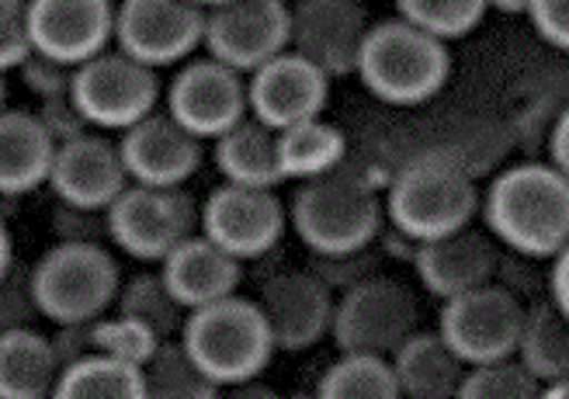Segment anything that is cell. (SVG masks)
<instances>
[{"mask_svg": "<svg viewBox=\"0 0 569 399\" xmlns=\"http://www.w3.org/2000/svg\"><path fill=\"white\" fill-rule=\"evenodd\" d=\"M482 219L503 250L552 261L569 243V178L549 157L507 163L482 191Z\"/></svg>", "mask_w": 569, "mask_h": 399, "instance_id": "obj_1", "label": "cell"}, {"mask_svg": "<svg viewBox=\"0 0 569 399\" xmlns=\"http://www.w3.org/2000/svg\"><path fill=\"white\" fill-rule=\"evenodd\" d=\"M482 212L479 181L455 163L438 142L417 147L386 188V216L420 243L462 230Z\"/></svg>", "mask_w": 569, "mask_h": 399, "instance_id": "obj_2", "label": "cell"}, {"mask_svg": "<svg viewBox=\"0 0 569 399\" xmlns=\"http://www.w3.org/2000/svg\"><path fill=\"white\" fill-rule=\"evenodd\" d=\"M448 77L451 56L445 39L400 14L372 24L358 60V80L372 98L389 108H417L435 101Z\"/></svg>", "mask_w": 569, "mask_h": 399, "instance_id": "obj_3", "label": "cell"}, {"mask_svg": "<svg viewBox=\"0 0 569 399\" xmlns=\"http://www.w3.org/2000/svg\"><path fill=\"white\" fill-rule=\"evenodd\" d=\"M292 230L309 253H340L376 247L386 226V191L358 178L351 167L302 181L292 198Z\"/></svg>", "mask_w": 569, "mask_h": 399, "instance_id": "obj_4", "label": "cell"}, {"mask_svg": "<svg viewBox=\"0 0 569 399\" xmlns=\"http://www.w3.org/2000/svg\"><path fill=\"white\" fill-rule=\"evenodd\" d=\"M181 340L219 386H250L278 351L261 302L243 296L191 309Z\"/></svg>", "mask_w": 569, "mask_h": 399, "instance_id": "obj_5", "label": "cell"}, {"mask_svg": "<svg viewBox=\"0 0 569 399\" xmlns=\"http://www.w3.org/2000/svg\"><path fill=\"white\" fill-rule=\"evenodd\" d=\"M111 243H60L32 265L39 312L49 323H88L119 302L122 268Z\"/></svg>", "mask_w": 569, "mask_h": 399, "instance_id": "obj_6", "label": "cell"}, {"mask_svg": "<svg viewBox=\"0 0 569 399\" xmlns=\"http://www.w3.org/2000/svg\"><path fill=\"white\" fill-rule=\"evenodd\" d=\"M163 83L157 67L111 46L80 63L73 77V101L98 132H126L160 108Z\"/></svg>", "mask_w": 569, "mask_h": 399, "instance_id": "obj_7", "label": "cell"}, {"mask_svg": "<svg viewBox=\"0 0 569 399\" xmlns=\"http://www.w3.org/2000/svg\"><path fill=\"white\" fill-rule=\"evenodd\" d=\"M111 247L147 265H160L174 247L202 230V206L184 188L132 181L108 209Z\"/></svg>", "mask_w": 569, "mask_h": 399, "instance_id": "obj_8", "label": "cell"}, {"mask_svg": "<svg viewBox=\"0 0 569 399\" xmlns=\"http://www.w3.org/2000/svg\"><path fill=\"white\" fill-rule=\"evenodd\" d=\"M420 330V302L410 285L372 275L337 296L333 345L337 351H365L392 358Z\"/></svg>", "mask_w": 569, "mask_h": 399, "instance_id": "obj_9", "label": "cell"}, {"mask_svg": "<svg viewBox=\"0 0 569 399\" xmlns=\"http://www.w3.org/2000/svg\"><path fill=\"white\" fill-rule=\"evenodd\" d=\"M525 312H528L525 299H518L507 285L490 281L441 302L438 330L455 348V355L472 368L482 361L518 355Z\"/></svg>", "mask_w": 569, "mask_h": 399, "instance_id": "obj_10", "label": "cell"}, {"mask_svg": "<svg viewBox=\"0 0 569 399\" xmlns=\"http://www.w3.org/2000/svg\"><path fill=\"white\" fill-rule=\"evenodd\" d=\"M206 18L198 0H119L116 46L157 70L178 67L206 49Z\"/></svg>", "mask_w": 569, "mask_h": 399, "instance_id": "obj_11", "label": "cell"}, {"mask_svg": "<svg viewBox=\"0 0 569 399\" xmlns=\"http://www.w3.org/2000/svg\"><path fill=\"white\" fill-rule=\"evenodd\" d=\"M292 49L289 0H222L206 18V52L240 73L261 70Z\"/></svg>", "mask_w": 569, "mask_h": 399, "instance_id": "obj_12", "label": "cell"}, {"mask_svg": "<svg viewBox=\"0 0 569 399\" xmlns=\"http://www.w3.org/2000/svg\"><path fill=\"white\" fill-rule=\"evenodd\" d=\"M292 216L281 206L274 188L222 181L202 202V233L243 265L271 258Z\"/></svg>", "mask_w": 569, "mask_h": 399, "instance_id": "obj_13", "label": "cell"}, {"mask_svg": "<svg viewBox=\"0 0 569 399\" xmlns=\"http://www.w3.org/2000/svg\"><path fill=\"white\" fill-rule=\"evenodd\" d=\"M167 111L198 139L216 142L250 116V80L216 56L188 60L167 83Z\"/></svg>", "mask_w": 569, "mask_h": 399, "instance_id": "obj_14", "label": "cell"}, {"mask_svg": "<svg viewBox=\"0 0 569 399\" xmlns=\"http://www.w3.org/2000/svg\"><path fill=\"white\" fill-rule=\"evenodd\" d=\"M258 302L271 323L278 351H309L333 333L337 292L309 268H284L261 281Z\"/></svg>", "mask_w": 569, "mask_h": 399, "instance_id": "obj_15", "label": "cell"}, {"mask_svg": "<svg viewBox=\"0 0 569 399\" xmlns=\"http://www.w3.org/2000/svg\"><path fill=\"white\" fill-rule=\"evenodd\" d=\"M368 32H372V21L361 0H302L292 8V49L333 80L358 77Z\"/></svg>", "mask_w": 569, "mask_h": 399, "instance_id": "obj_16", "label": "cell"}, {"mask_svg": "<svg viewBox=\"0 0 569 399\" xmlns=\"http://www.w3.org/2000/svg\"><path fill=\"white\" fill-rule=\"evenodd\" d=\"M250 116L271 129H289L309 119H320L330 101V73L320 70L302 52L284 49L250 77Z\"/></svg>", "mask_w": 569, "mask_h": 399, "instance_id": "obj_17", "label": "cell"}, {"mask_svg": "<svg viewBox=\"0 0 569 399\" xmlns=\"http://www.w3.org/2000/svg\"><path fill=\"white\" fill-rule=\"evenodd\" d=\"M129 184L132 178L119 139L91 129L70 142H60V153H56V167L49 178V188L60 202L108 212Z\"/></svg>", "mask_w": 569, "mask_h": 399, "instance_id": "obj_18", "label": "cell"}, {"mask_svg": "<svg viewBox=\"0 0 569 399\" xmlns=\"http://www.w3.org/2000/svg\"><path fill=\"white\" fill-rule=\"evenodd\" d=\"M202 142L206 139H198L167 108H157L153 116H147L119 136L129 178L160 188H184L198 174V167H202Z\"/></svg>", "mask_w": 569, "mask_h": 399, "instance_id": "obj_19", "label": "cell"}, {"mask_svg": "<svg viewBox=\"0 0 569 399\" xmlns=\"http://www.w3.org/2000/svg\"><path fill=\"white\" fill-rule=\"evenodd\" d=\"M413 271L427 296L441 302L472 292L479 285L497 281L500 271V240L493 233H482L476 226L441 233L435 240H423L417 250Z\"/></svg>", "mask_w": 569, "mask_h": 399, "instance_id": "obj_20", "label": "cell"}, {"mask_svg": "<svg viewBox=\"0 0 569 399\" xmlns=\"http://www.w3.org/2000/svg\"><path fill=\"white\" fill-rule=\"evenodd\" d=\"M116 14L111 0H32L36 49L70 67L88 63L116 46Z\"/></svg>", "mask_w": 569, "mask_h": 399, "instance_id": "obj_21", "label": "cell"}, {"mask_svg": "<svg viewBox=\"0 0 569 399\" xmlns=\"http://www.w3.org/2000/svg\"><path fill=\"white\" fill-rule=\"evenodd\" d=\"M160 275L167 278L170 292H174L181 306L191 312L209 302H219L226 296H237L240 278H243V261L198 230L160 261Z\"/></svg>", "mask_w": 569, "mask_h": 399, "instance_id": "obj_22", "label": "cell"}, {"mask_svg": "<svg viewBox=\"0 0 569 399\" xmlns=\"http://www.w3.org/2000/svg\"><path fill=\"white\" fill-rule=\"evenodd\" d=\"M60 139H56L39 111L8 108L0 116V191L4 198H24L49 184Z\"/></svg>", "mask_w": 569, "mask_h": 399, "instance_id": "obj_23", "label": "cell"}, {"mask_svg": "<svg viewBox=\"0 0 569 399\" xmlns=\"http://www.w3.org/2000/svg\"><path fill=\"white\" fill-rule=\"evenodd\" d=\"M216 170L222 181L247 184V188H281V150H278V129L261 122L258 116H247L230 132L216 139L212 150Z\"/></svg>", "mask_w": 569, "mask_h": 399, "instance_id": "obj_24", "label": "cell"}, {"mask_svg": "<svg viewBox=\"0 0 569 399\" xmlns=\"http://www.w3.org/2000/svg\"><path fill=\"white\" fill-rule=\"evenodd\" d=\"M396 379L407 399H451L462 392L469 365L455 355L441 330H417L392 355Z\"/></svg>", "mask_w": 569, "mask_h": 399, "instance_id": "obj_25", "label": "cell"}, {"mask_svg": "<svg viewBox=\"0 0 569 399\" xmlns=\"http://www.w3.org/2000/svg\"><path fill=\"white\" fill-rule=\"evenodd\" d=\"M63 361L52 337L36 327H18L0 333V396L4 399H42L56 396Z\"/></svg>", "mask_w": 569, "mask_h": 399, "instance_id": "obj_26", "label": "cell"}, {"mask_svg": "<svg viewBox=\"0 0 569 399\" xmlns=\"http://www.w3.org/2000/svg\"><path fill=\"white\" fill-rule=\"evenodd\" d=\"M438 147L466 167L476 181L493 178L497 170L507 167L510 153L518 150V136H515V119L503 116H490V111H476V116H462L455 119L438 139Z\"/></svg>", "mask_w": 569, "mask_h": 399, "instance_id": "obj_27", "label": "cell"}, {"mask_svg": "<svg viewBox=\"0 0 569 399\" xmlns=\"http://www.w3.org/2000/svg\"><path fill=\"white\" fill-rule=\"evenodd\" d=\"M56 396L60 399H147L150 396L147 365L94 351L63 368Z\"/></svg>", "mask_w": 569, "mask_h": 399, "instance_id": "obj_28", "label": "cell"}, {"mask_svg": "<svg viewBox=\"0 0 569 399\" xmlns=\"http://www.w3.org/2000/svg\"><path fill=\"white\" fill-rule=\"evenodd\" d=\"M518 358L546 386L569 376V317L552 296H538L528 302Z\"/></svg>", "mask_w": 569, "mask_h": 399, "instance_id": "obj_29", "label": "cell"}, {"mask_svg": "<svg viewBox=\"0 0 569 399\" xmlns=\"http://www.w3.org/2000/svg\"><path fill=\"white\" fill-rule=\"evenodd\" d=\"M348 136L337 126L320 119H309L299 126H289L278 132V150H281V170L284 181H312L327 174V170L340 167L348 157Z\"/></svg>", "mask_w": 569, "mask_h": 399, "instance_id": "obj_30", "label": "cell"}, {"mask_svg": "<svg viewBox=\"0 0 569 399\" xmlns=\"http://www.w3.org/2000/svg\"><path fill=\"white\" fill-rule=\"evenodd\" d=\"M317 396L323 399H400V379L396 365L386 355L365 351H340L337 361L327 365V372L317 382Z\"/></svg>", "mask_w": 569, "mask_h": 399, "instance_id": "obj_31", "label": "cell"}, {"mask_svg": "<svg viewBox=\"0 0 569 399\" xmlns=\"http://www.w3.org/2000/svg\"><path fill=\"white\" fill-rule=\"evenodd\" d=\"M147 389L153 399H216L222 386L191 358L184 340H163L147 361Z\"/></svg>", "mask_w": 569, "mask_h": 399, "instance_id": "obj_32", "label": "cell"}, {"mask_svg": "<svg viewBox=\"0 0 569 399\" xmlns=\"http://www.w3.org/2000/svg\"><path fill=\"white\" fill-rule=\"evenodd\" d=\"M119 312H129V317L150 323L163 340H174L184 330L188 320V309L181 306V299L170 292V285L160 271H147V275H136L122 285Z\"/></svg>", "mask_w": 569, "mask_h": 399, "instance_id": "obj_33", "label": "cell"}, {"mask_svg": "<svg viewBox=\"0 0 569 399\" xmlns=\"http://www.w3.org/2000/svg\"><path fill=\"white\" fill-rule=\"evenodd\" d=\"M487 11H490L487 0H396V14L445 42L466 39L469 32H476Z\"/></svg>", "mask_w": 569, "mask_h": 399, "instance_id": "obj_34", "label": "cell"}, {"mask_svg": "<svg viewBox=\"0 0 569 399\" xmlns=\"http://www.w3.org/2000/svg\"><path fill=\"white\" fill-rule=\"evenodd\" d=\"M546 392V382L518 358H497L472 365L462 382V399H535Z\"/></svg>", "mask_w": 569, "mask_h": 399, "instance_id": "obj_35", "label": "cell"}, {"mask_svg": "<svg viewBox=\"0 0 569 399\" xmlns=\"http://www.w3.org/2000/svg\"><path fill=\"white\" fill-rule=\"evenodd\" d=\"M91 327H94V351L119 355L136 365H147L157 355V348L163 345V337L150 323H142L119 309L111 312V317L104 312V317H98Z\"/></svg>", "mask_w": 569, "mask_h": 399, "instance_id": "obj_36", "label": "cell"}, {"mask_svg": "<svg viewBox=\"0 0 569 399\" xmlns=\"http://www.w3.org/2000/svg\"><path fill=\"white\" fill-rule=\"evenodd\" d=\"M309 271H317L330 289L340 296L361 285L365 278L379 275V250L361 247V250H340V253H309Z\"/></svg>", "mask_w": 569, "mask_h": 399, "instance_id": "obj_37", "label": "cell"}, {"mask_svg": "<svg viewBox=\"0 0 569 399\" xmlns=\"http://www.w3.org/2000/svg\"><path fill=\"white\" fill-rule=\"evenodd\" d=\"M39 317L42 312L32 285V268H18V261L11 268H0V323H4V330L36 327Z\"/></svg>", "mask_w": 569, "mask_h": 399, "instance_id": "obj_38", "label": "cell"}, {"mask_svg": "<svg viewBox=\"0 0 569 399\" xmlns=\"http://www.w3.org/2000/svg\"><path fill=\"white\" fill-rule=\"evenodd\" d=\"M32 52V0H0V67L14 73Z\"/></svg>", "mask_w": 569, "mask_h": 399, "instance_id": "obj_39", "label": "cell"}, {"mask_svg": "<svg viewBox=\"0 0 569 399\" xmlns=\"http://www.w3.org/2000/svg\"><path fill=\"white\" fill-rule=\"evenodd\" d=\"M52 222V237L60 243H111L108 230V212L88 209V206H73L56 198V209L49 216Z\"/></svg>", "mask_w": 569, "mask_h": 399, "instance_id": "obj_40", "label": "cell"}, {"mask_svg": "<svg viewBox=\"0 0 569 399\" xmlns=\"http://www.w3.org/2000/svg\"><path fill=\"white\" fill-rule=\"evenodd\" d=\"M24 83V91H32L39 101L46 98H56V94H73V77H77V67L56 60V56H46V52H32L28 60L14 70Z\"/></svg>", "mask_w": 569, "mask_h": 399, "instance_id": "obj_41", "label": "cell"}, {"mask_svg": "<svg viewBox=\"0 0 569 399\" xmlns=\"http://www.w3.org/2000/svg\"><path fill=\"white\" fill-rule=\"evenodd\" d=\"M562 104L549 98H535L528 108H521L515 116V136H518V150L525 157H549V139L556 129Z\"/></svg>", "mask_w": 569, "mask_h": 399, "instance_id": "obj_42", "label": "cell"}, {"mask_svg": "<svg viewBox=\"0 0 569 399\" xmlns=\"http://www.w3.org/2000/svg\"><path fill=\"white\" fill-rule=\"evenodd\" d=\"M528 21L549 49L569 56V0H531Z\"/></svg>", "mask_w": 569, "mask_h": 399, "instance_id": "obj_43", "label": "cell"}, {"mask_svg": "<svg viewBox=\"0 0 569 399\" xmlns=\"http://www.w3.org/2000/svg\"><path fill=\"white\" fill-rule=\"evenodd\" d=\"M39 119L60 142H70L83 132H91V122L80 111V104L73 101V94H56V98L39 101Z\"/></svg>", "mask_w": 569, "mask_h": 399, "instance_id": "obj_44", "label": "cell"}, {"mask_svg": "<svg viewBox=\"0 0 569 399\" xmlns=\"http://www.w3.org/2000/svg\"><path fill=\"white\" fill-rule=\"evenodd\" d=\"M94 320L88 323H60L52 333V345H56V355H60L63 368L80 361V358H88L94 355Z\"/></svg>", "mask_w": 569, "mask_h": 399, "instance_id": "obj_45", "label": "cell"}, {"mask_svg": "<svg viewBox=\"0 0 569 399\" xmlns=\"http://www.w3.org/2000/svg\"><path fill=\"white\" fill-rule=\"evenodd\" d=\"M549 296L556 299V306L569 317V243L552 258V271H549Z\"/></svg>", "mask_w": 569, "mask_h": 399, "instance_id": "obj_46", "label": "cell"}, {"mask_svg": "<svg viewBox=\"0 0 569 399\" xmlns=\"http://www.w3.org/2000/svg\"><path fill=\"white\" fill-rule=\"evenodd\" d=\"M549 160L569 178V104H562L559 119H556V129L549 139Z\"/></svg>", "mask_w": 569, "mask_h": 399, "instance_id": "obj_47", "label": "cell"}, {"mask_svg": "<svg viewBox=\"0 0 569 399\" xmlns=\"http://www.w3.org/2000/svg\"><path fill=\"white\" fill-rule=\"evenodd\" d=\"M490 11H500V14H528L531 0H487Z\"/></svg>", "mask_w": 569, "mask_h": 399, "instance_id": "obj_48", "label": "cell"}, {"mask_svg": "<svg viewBox=\"0 0 569 399\" xmlns=\"http://www.w3.org/2000/svg\"><path fill=\"white\" fill-rule=\"evenodd\" d=\"M542 396H549V399H569V376H562V379L549 382Z\"/></svg>", "mask_w": 569, "mask_h": 399, "instance_id": "obj_49", "label": "cell"}, {"mask_svg": "<svg viewBox=\"0 0 569 399\" xmlns=\"http://www.w3.org/2000/svg\"><path fill=\"white\" fill-rule=\"evenodd\" d=\"M202 8H216V4H222V0H198Z\"/></svg>", "mask_w": 569, "mask_h": 399, "instance_id": "obj_50", "label": "cell"}, {"mask_svg": "<svg viewBox=\"0 0 569 399\" xmlns=\"http://www.w3.org/2000/svg\"><path fill=\"white\" fill-rule=\"evenodd\" d=\"M289 4H292V8H296V4H302V0H289Z\"/></svg>", "mask_w": 569, "mask_h": 399, "instance_id": "obj_51", "label": "cell"}]
</instances>
